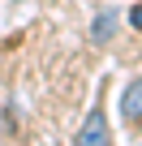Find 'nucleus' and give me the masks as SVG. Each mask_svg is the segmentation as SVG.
Segmentation results:
<instances>
[{
  "label": "nucleus",
  "mask_w": 142,
  "mask_h": 146,
  "mask_svg": "<svg viewBox=\"0 0 142 146\" xmlns=\"http://www.w3.org/2000/svg\"><path fill=\"white\" fill-rule=\"evenodd\" d=\"M73 146H112V129H108V120H103L99 108L86 112V120H82L78 133H73Z\"/></svg>",
  "instance_id": "1"
},
{
  "label": "nucleus",
  "mask_w": 142,
  "mask_h": 146,
  "mask_svg": "<svg viewBox=\"0 0 142 146\" xmlns=\"http://www.w3.org/2000/svg\"><path fill=\"white\" fill-rule=\"evenodd\" d=\"M121 116L125 120H142V78H133L121 90Z\"/></svg>",
  "instance_id": "2"
},
{
  "label": "nucleus",
  "mask_w": 142,
  "mask_h": 146,
  "mask_svg": "<svg viewBox=\"0 0 142 146\" xmlns=\"http://www.w3.org/2000/svg\"><path fill=\"white\" fill-rule=\"evenodd\" d=\"M116 26H121V13H116V9H103V13L91 22V43H108V39L116 35Z\"/></svg>",
  "instance_id": "3"
},
{
  "label": "nucleus",
  "mask_w": 142,
  "mask_h": 146,
  "mask_svg": "<svg viewBox=\"0 0 142 146\" xmlns=\"http://www.w3.org/2000/svg\"><path fill=\"white\" fill-rule=\"evenodd\" d=\"M129 26L142 35V5H133V9H129Z\"/></svg>",
  "instance_id": "4"
}]
</instances>
